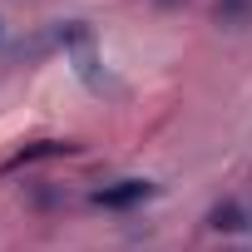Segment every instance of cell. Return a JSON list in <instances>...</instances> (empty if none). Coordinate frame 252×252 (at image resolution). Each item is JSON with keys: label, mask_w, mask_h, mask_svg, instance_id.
Here are the masks:
<instances>
[{"label": "cell", "mask_w": 252, "mask_h": 252, "mask_svg": "<svg viewBox=\"0 0 252 252\" xmlns=\"http://www.w3.org/2000/svg\"><path fill=\"white\" fill-rule=\"evenodd\" d=\"M154 193H158V183H149V178H114V183L89 188V203H94V208H114V213H124V208L149 203Z\"/></svg>", "instance_id": "6da1fadb"}, {"label": "cell", "mask_w": 252, "mask_h": 252, "mask_svg": "<svg viewBox=\"0 0 252 252\" xmlns=\"http://www.w3.org/2000/svg\"><path fill=\"white\" fill-rule=\"evenodd\" d=\"M208 227L232 237V232H247V227H252V213H247L237 198H222V203H213V213H208Z\"/></svg>", "instance_id": "7a4b0ae2"}, {"label": "cell", "mask_w": 252, "mask_h": 252, "mask_svg": "<svg viewBox=\"0 0 252 252\" xmlns=\"http://www.w3.org/2000/svg\"><path fill=\"white\" fill-rule=\"evenodd\" d=\"M69 154H79V144H69V139H40V144H25V149L15 154V163H40V158H69Z\"/></svg>", "instance_id": "3957f363"}, {"label": "cell", "mask_w": 252, "mask_h": 252, "mask_svg": "<svg viewBox=\"0 0 252 252\" xmlns=\"http://www.w3.org/2000/svg\"><path fill=\"white\" fill-rule=\"evenodd\" d=\"M213 20H218L222 30L252 25V0H218V5H213Z\"/></svg>", "instance_id": "277c9868"}, {"label": "cell", "mask_w": 252, "mask_h": 252, "mask_svg": "<svg viewBox=\"0 0 252 252\" xmlns=\"http://www.w3.org/2000/svg\"><path fill=\"white\" fill-rule=\"evenodd\" d=\"M154 5H163V10H168V5H183V0H154Z\"/></svg>", "instance_id": "5b68a950"}]
</instances>
